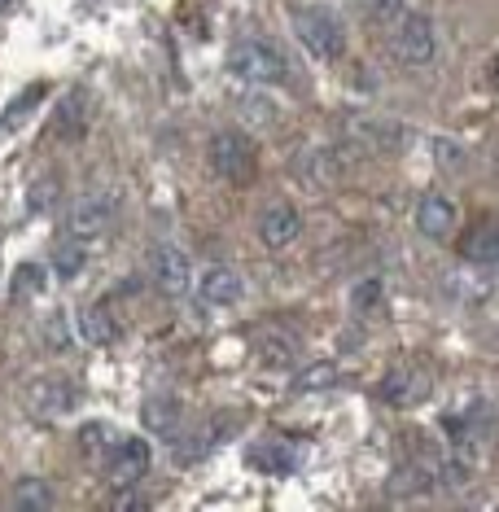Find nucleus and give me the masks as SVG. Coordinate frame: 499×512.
<instances>
[{"instance_id":"c756f323","label":"nucleus","mask_w":499,"mask_h":512,"mask_svg":"<svg viewBox=\"0 0 499 512\" xmlns=\"http://www.w3.org/2000/svg\"><path fill=\"white\" fill-rule=\"evenodd\" d=\"M44 337H49L53 351H66V342H71V333H66V320L62 316L49 320V324H44Z\"/></svg>"},{"instance_id":"ddd939ff","label":"nucleus","mask_w":499,"mask_h":512,"mask_svg":"<svg viewBox=\"0 0 499 512\" xmlns=\"http://www.w3.org/2000/svg\"><path fill=\"white\" fill-rule=\"evenodd\" d=\"M119 320H114V311L106 302H88L84 311H79V337H84L88 346H114L119 342Z\"/></svg>"},{"instance_id":"6ab92c4d","label":"nucleus","mask_w":499,"mask_h":512,"mask_svg":"<svg viewBox=\"0 0 499 512\" xmlns=\"http://www.w3.org/2000/svg\"><path fill=\"white\" fill-rule=\"evenodd\" d=\"M114 442H119V434H114L110 425H101V421H92V425L79 429V451H84L88 460H101V464H106V456L114 451Z\"/></svg>"},{"instance_id":"20e7f679","label":"nucleus","mask_w":499,"mask_h":512,"mask_svg":"<svg viewBox=\"0 0 499 512\" xmlns=\"http://www.w3.org/2000/svg\"><path fill=\"white\" fill-rule=\"evenodd\" d=\"M149 460H154V447L145 438H119L114 451L106 456V477L114 491H132L141 486V477L149 473Z\"/></svg>"},{"instance_id":"c85d7f7f","label":"nucleus","mask_w":499,"mask_h":512,"mask_svg":"<svg viewBox=\"0 0 499 512\" xmlns=\"http://www.w3.org/2000/svg\"><path fill=\"white\" fill-rule=\"evenodd\" d=\"M53 197H57V184L53 180H40V189H31V211L44 215L53 206Z\"/></svg>"},{"instance_id":"aec40b11","label":"nucleus","mask_w":499,"mask_h":512,"mask_svg":"<svg viewBox=\"0 0 499 512\" xmlns=\"http://www.w3.org/2000/svg\"><path fill=\"white\" fill-rule=\"evenodd\" d=\"M250 464L254 469H268V473H285V469H294L298 456L294 451H285V442H259V447L250 451Z\"/></svg>"},{"instance_id":"bb28decb","label":"nucleus","mask_w":499,"mask_h":512,"mask_svg":"<svg viewBox=\"0 0 499 512\" xmlns=\"http://www.w3.org/2000/svg\"><path fill=\"white\" fill-rule=\"evenodd\" d=\"M434 154H438V162H443L447 171H460V167H464V149L451 145V141H443V136L434 141Z\"/></svg>"},{"instance_id":"423d86ee","label":"nucleus","mask_w":499,"mask_h":512,"mask_svg":"<svg viewBox=\"0 0 499 512\" xmlns=\"http://www.w3.org/2000/svg\"><path fill=\"white\" fill-rule=\"evenodd\" d=\"M149 276H154V285H158L167 298L189 294V285H193V259H189V250H180V246H158L154 259H149Z\"/></svg>"},{"instance_id":"5701e85b","label":"nucleus","mask_w":499,"mask_h":512,"mask_svg":"<svg viewBox=\"0 0 499 512\" xmlns=\"http://www.w3.org/2000/svg\"><path fill=\"white\" fill-rule=\"evenodd\" d=\"M333 381H338V368H333V364H311V368L298 372L294 386L303 390V394H311V390H329Z\"/></svg>"},{"instance_id":"9d476101","label":"nucleus","mask_w":499,"mask_h":512,"mask_svg":"<svg viewBox=\"0 0 499 512\" xmlns=\"http://www.w3.org/2000/svg\"><path fill=\"white\" fill-rule=\"evenodd\" d=\"M241 294H246V281H241V272L228 263H215L211 272H202V281H197V298H202L206 307H228V302H237Z\"/></svg>"},{"instance_id":"2f4dec72","label":"nucleus","mask_w":499,"mask_h":512,"mask_svg":"<svg viewBox=\"0 0 499 512\" xmlns=\"http://www.w3.org/2000/svg\"><path fill=\"white\" fill-rule=\"evenodd\" d=\"M5 5H9V0H0V9H5Z\"/></svg>"},{"instance_id":"39448f33","label":"nucleus","mask_w":499,"mask_h":512,"mask_svg":"<svg viewBox=\"0 0 499 512\" xmlns=\"http://www.w3.org/2000/svg\"><path fill=\"white\" fill-rule=\"evenodd\" d=\"M211 167L219 180L246 184L254 176V145L241 132H219L211 141Z\"/></svg>"},{"instance_id":"f257e3e1","label":"nucleus","mask_w":499,"mask_h":512,"mask_svg":"<svg viewBox=\"0 0 499 512\" xmlns=\"http://www.w3.org/2000/svg\"><path fill=\"white\" fill-rule=\"evenodd\" d=\"M228 71L246 84H285L289 79V57L272 40H237L228 49Z\"/></svg>"},{"instance_id":"0eeeda50","label":"nucleus","mask_w":499,"mask_h":512,"mask_svg":"<svg viewBox=\"0 0 499 512\" xmlns=\"http://www.w3.org/2000/svg\"><path fill=\"white\" fill-rule=\"evenodd\" d=\"M110 219H114V197L110 193H84V197L71 202L66 232L79 237V241H88V237H101V232L110 228Z\"/></svg>"},{"instance_id":"4be33fe9","label":"nucleus","mask_w":499,"mask_h":512,"mask_svg":"<svg viewBox=\"0 0 499 512\" xmlns=\"http://www.w3.org/2000/svg\"><path fill=\"white\" fill-rule=\"evenodd\" d=\"M215 438H219V429H197V434H189V438H180V447H176V460L180 464H193V460H202L206 451L215 447Z\"/></svg>"},{"instance_id":"a211bd4d","label":"nucleus","mask_w":499,"mask_h":512,"mask_svg":"<svg viewBox=\"0 0 499 512\" xmlns=\"http://www.w3.org/2000/svg\"><path fill=\"white\" fill-rule=\"evenodd\" d=\"M434 486V473H429V460H412L403 469H394L390 495H425Z\"/></svg>"},{"instance_id":"412c9836","label":"nucleus","mask_w":499,"mask_h":512,"mask_svg":"<svg viewBox=\"0 0 499 512\" xmlns=\"http://www.w3.org/2000/svg\"><path fill=\"white\" fill-rule=\"evenodd\" d=\"M14 508H22V512H44V508H53V491L40 482V477H22V482L14 486Z\"/></svg>"},{"instance_id":"f8f14e48","label":"nucleus","mask_w":499,"mask_h":512,"mask_svg":"<svg viewBox=\"0 0 499 512\" xmlns=\"http://www.w3.org/2000/svg\"><path fill=\"white\" fill-rule=\"evenodd\" d=\"M75 403H79V386H71L62 377H49L31 390V412L36 416H66Z\"/></svg>"},{"instance_id":"dca6fc26","label":"nucleus","mask_w":499,"mask_h":512,"mask_svg":"<svg viewBox=\"0 0 499 512\" xmlns=\"http://www.w3.org/2000/svg\"><path fill=\"white\" fill-rule=\"evenodd\" d=\"M84 127H88V101H84V92H71L62 101V110H57V136L62 141H79Z\"/></svg>"},{"instance_id":"f3484780","label":"nucleus","mask_w":499,"mask_h":512,"mask_svg":"<svg viewBox=\"0 0 499 512\" xmlns=\"http://www.w3.org/2000/svg\"><path fill=\"white\" fill-rule=\"evenodd\" d=\"M49 263H53V272L62 276V281H75V276L88 267V250H84V241H79V237H71V241H57Z\"/></svg>"},{"instance_id":"f03ea898","label":"nucleus","mask_w":499,"mask_h":512,"mask_svg":"<svg viewBox=\"0 0 499 512\" xmlns=\"http://www.w3.org/2000/svg\"><path fill=\"white\" fill-rule=\"evenodd\" d=\"M294 36L316 62H333L346 49V31L329 9H294Z\"/></svg>"},{"instance_id":"9b49d317","label":"nucleus","mask_w":499,"mask_h":512,"mask_svg":"<svg viewBox=\"0 0 499 512\" xmlns=\"http://www.w3.org/2000/svg\"><path fill=\"white\" fill-rule=\"evenodd\" d=\"M416 228H421V237H429V241H447L451 232H456V206H451L443 193H425L421 202H416Z\"/></svg>"},{"instance_id":"7ed1b4c3","label":"nucleus","mask_w":499,"mask_h":512,"mask_svg":"<svg viewBox=\"0 0 499 512\" xmlns=\"http://www.w3.org/2000/svg\"><path fill=\"white\" fill-rule=\"evenodd\" d=\"M399 27H394L390 36V53L399 57L403 66H429L438 53V40H434V22L425 14H399L394 18Z\"/></svg>"},{"instance_id":"cd10ccee","label":"nucleus","mask_w":499,"mask_h":512,"mask_svg":"<svg viewBox=\"0 0 499 512\" xmlns=\"http://www.w3.org/2000/svg\"><path fill=\"white\" fill-rule=\"evenodd\" d=\"M44 289V267H36V263H27L18 272V294H40Z\"/></svg>"},{"instance_id":"2eb2a0df","label":"nucleus","mask_w":499,"mask_h":512,"mask_svg":"<svg viewBox=\"0 0 499 512\" xmlns=\"http://www.w3.org/2000/svg\"><path fill=\"white\" fill-rule=\"evenodd\" d=\"M180 399H171V394H154V399H145L141 403V421L149 434H158V438H171L180 429Z\"/></svg>"},{"instance_id":"4468645a","label":"nucleus","mask_w":499,"mask_h":512,"mask_svg":"<svg viewBox=\"0 0 499 512\" xmlns=\"http://www.w3.org/2000/svg\"><path fill=\"white\" fill-rule=\"evenodd\" d=\"M460 259L495 267V259H499V228H495V219H482V224H473L469 232H464V237H460Z\"/></svg>"},{"instance_id":"b1692460","label":"nucleus","mask_w":499,"mask_h":512,"mask_svg":"<svg viewBox=\"0 0 499 512\" xmlns=\"http://www.w3.org/2000/svg\"><path fill=\"white\" fill-rule=\"evenodd\" d=\"M40 97H44V88H27V92H22V97L14 101V106H9L5 114H0V127H18V123L27 119L31 110L40 106Z\"/></svg>"},{"instance_id":"a878e982","label":"nucleus","mask_w":499,"mask_h":512,"mask_svg":"<svg viewBox=\"0 0 499 512\" xmlns=\"http://www.w3.org/2000/svg\"><path fill=\"white\" fill-rule=\"evenodd\" d=\"M364 5H368V18H373V22H386V27L403 14V0H364Z\"/></svg>"},{"instance_id":"393cba45","label":"nucleus","mask_w":499,"mask_h":512,"mask_svg":"<svg viewBox=\"0 0 499 512\" xmlns=\"http://www.w3.org/2000/svg\"><path fill=\"white\" fill-rule=\"evenodd\" d=\"M381 294H386V289H381V281H377V276H368V281L351 285V307H355V311H364V316H368V311H373L377 302H381Z\"/></svg>"},{"instance_id":"7c9ffc66","label":"nucleus","mask_w":499,"mask_h":512,"mask_svg":"<svg viewBox=\"0 0 499 512\" xmlns=\"http://www.w3.org/2000/svg\"><path fill=\"white\" fill-rule=\"evenodd\" d=\"M114 508H145V499L141 495H119L114 499Z\"/></svg>"},{"instance_id":"1a4fd4ad","label":"nucleus","mask_w":499,"mask_h":512,"mask_svg":"<svg viewBox=\"0 0 499 512\" xmlns=\"http://www.w3.org/2000/svg\"><path fill=\"white\" fill-rule=\"evenodd\" d=\"M298 232H303V219H298V211L289 202H272L268 211H263L259 219V237L268 250H285L298 241Z\"/></svg>"},{"instance_id":"6e6552de","label":"nucleus","mask_w":499,"mask_h":512,"mask_svg":"<svg viewBox=\"0 0 499 512\" xmlns=\"http://www.w3.org/2000/svg\"><path fill=\"white\" fill-rule=\"evenodd\" d=\"M381 399L390 407H416L421 399H429V372L425 368H394L381 381Z\"/></svg>"}]
</instances>
